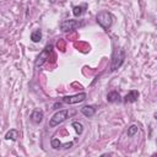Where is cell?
Instances as JSON below:
<instances>
[{
  "label": "cell",
  "mask_w": 157,
  "mask_h": 157,
  "mask_svg": "<svg viewBox=\"0 0 157 157\" xmlns=\"http://www.w3.org/2000/svg\"><path fill=\"white\" fill-rule=\"evenodd\" d=\"M125 59V52L120 48H115L113 50L112 54V64H110V71H115L117 69H119Z\"/></svg>",
  "instance_id": "cell-1"
},
{
  "label": "cell",
  "mask_w": 157,
  "mask_h": 157,
  "mask_svg": "<svg viewBox=\"0 0 157 157\" xmlns=\"http://www.w3.org/2000/svg\"><path fill=\"white\" fill-rule=\"evenodd\" d=\"M113 20H114V16H113L110 12H108V11H101V12H98L97 16H96L97 23H98L102 28H104V29H108V28L113 25Z\"/></svg>",
  "instance_id": "cell-2"
},
{
  "label": "cell",
  "mask_w": 157,
  "mask_h": 157,
  "mask_svg": "<svg viewBox=\"0 0 157 157\" xmlns=\"http://www.w3.org/2000/svg\"><path fill=\"white\" fill-rule=\"evenodd\" d=\"M70 115V112L69 109H61V110H58L56 113H54V115L50 118L49 120V126L50 128H54L61 123H64Z\"/></svg>",
  "instance_id": "cell-3"
},
{
  "label": "cell",
  "mask_w": 157,
  "mask_h": 157,
  "mask_svg": "<svg viewBox=\"0 0 157 157\" xmlns=\"http://www.w3.org/2000/svg\"><path fill=\"white\" fill-rule=\"evenodd\" d=\"M82 26H83L82 21H78V20H64L60 23V29L63 32H69V31L76 29V28L82 27Z\"/></svg>",
  "instance_id": "cell-4"
},
{
  "label": "cell",
  "mask_w": 157,
  "mask_h": 157,
  "mask_svg": "<svg viewBox=\"0 0 157 157\" xmlns=\"http://www.w3.org/2000/svg\"><path fill=\"white\" fill-rule=\"evenodd\" d=\"M52 49H53L52 45H47V47L38 54V56H37V59H36V63H34V66H36V67L42 66V65L49 59V54L52 53Z\"/></svg>",
  "instance_id": "cell-5"
},
{
  "label": "cell",
  "mask_w": 157,
  "mask_h": 157,
  "mask_svg": "<svg viewBox=\"0 0 157 157\" xmlns=\"http://www.w3.org/2000/svg\"><path fill=\"white\" fill-rule=\"evenodd\" d=\"M86 97H87V94L85 92H81V93H77L74 96H65L61 98V102L66 103V104H76V103L83 102L86 99Z\"/></svg>",
  "instance_id": "cell-6"
},
{
  "label": "cell",
  "mask_w": 157,
  "mask_h": 157,
  "mask_svg": "<svg viewBox=\"0 0 157 157\" xmlns=\"http://www.w3.org/2000/svg\"><path fill=\"white\" fill-rule=\"evenodd\" d=\"M139 96H140L139 91L131 90V91H129V93L123 98V101H124V103H132V102H136V101H137Z\"/></svg>",
  "instance_id": "cell-7"
},
{
  "label": "cell",
  "mask_w": 157,
  "mask_h": 157,
  "mask_svg": "<svg viewBox=\"0 0 157 157\" xmlns=\"http://www.w3.org/2000/svg\"><path fill=\"white\" fill-rule=\"evenodd\" d=\"M43 119V112L40 109H34L32 113H31V120L36 124H39Z\"/></svg>",
  "instance_id": "cell-8"
},
{
  "label": "cell",
  "mask_w": 157,
  "mask_h": 157,
  "mask_svg": "<svg viewBox=\"0 0 157 157\" xmlns=\"http://www.w3.org/2000/svg\"><path fill=\"white\" fill-rule=\"evenodd\" d=\"M107 101L110 102V103H115V102H120L121 101V97H120V94H119L118 91H110L107 94Z\"/></svg>",
  "instance_id": "cell-9"
},
{
  "label": "cell",
  "mask_w": 157,
  "mask_h": 157,
  "mask_svg": "<svg viewBox=\"0 0 157 157\" xmlns=\"http://www.w3.org/2000/svg\"><path fill=\"white\" fill-rule=\"evenodd\" d=\"M81 113H82L85 117L91 118V117H93V115L96 114V108H94L93 105H83V107L81 108Z\"/></svg>",
  "instance_id": "cell-10"
},
{
  "label": "cell",
  "mask_w": 157,
  "mask_h": 157,
  "mask_svg": "<svg viewBox=\"0 0 157 157\" xmlns=\"http://www.w3.org/2000/svg\"><path fill=\"white\" fill-rule=\"evenodd\" d=\"M17 137H18V131L15 130V129H10L6 132V135H5V139L6 140H12V141H16Z\"/></svg>",
  "instance_id": "cell-11"
},
{
  "label": "cell",
  "mask_w": 157,
  "mask_h": 157,
  "mask_svg": "<svg viewBox=\"0 0 157 157\" xmlns=\"http://www.w3.org/2000/svg\"><path fill=\"white\" fill-rule=\"evenodd\" d=\"M86 7H87L86 4H83V5H78V6H74V9H72V13H74L76 17H77V16H81Z\"/></svg>",
  "instance_id": "cell-12"
},
{
  "label": "cell",
  "mask_w": 157,
  "mask_h": 157,
  "mask_svg": "<svg viewBox=\"0 0 157 157\" xmlns=\"http://www.w3.org/2000/svg\"><path fill=\"white\" fill-rule=\"evenodd\" d=\"M31 39H32V42L38 43V42L42 39V32H40V29H36V31H33V32L31 33Z\"/></svg>",
  "instance_id": "cell-13"
},
{
  "label": "cell",
  "mask_w": 157,
  "mask_h": 157,
  "mask_svg": "<svg viewBox=\"0 0 157 157\" xmlns=\"http://www.w3.org/2000/svg\"><path fill=\"white\" fill-rule=\"evenodd\" d=\"M139 131V128H137V125H135V124H131L129 128H128V131H126V134H128V136L129 137H131V136H134L136 132Z\"/></svg>",
  "instance_id": "cell-14"
},
{
  "label": "cell",
  "mask_w": 157,
  "mask_h": 157,
  "mask_svg": "<svg viewBox=\"0 0 157 157\" xmlns=\"http://www.w3.org/2000/svg\"><path fill=\"white\" fill-rule=\"evenodd\" d=\"M72 126L75 128V131H76L78 135L82 134V131H83V125H82L80 121H74V123H72Z\"/></svg>",
  "instance_id": "cell-15"
},
{
  "label": "cell",
  "mask_w": 157,
  "mask_h": 157,
  "mask_svg": "<svg viewBox=\"0 0 157 157\" xmlns=\"http://www.w3.org/2000/svg\"><path fill=\"white\" fill-rule=\"evenodd\" d=\"M50 145H52V147L55 148V150H59V148H61V146H63V144H61L58 139H55V137L50 140Z\"/></svg>",
  "instance_id": "cell-16"
}]
</instances>
